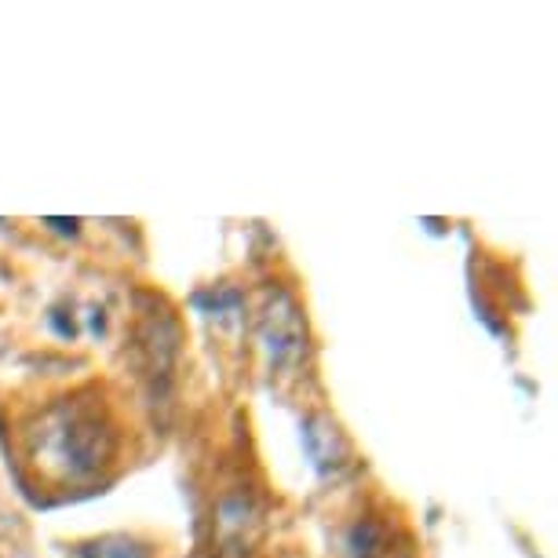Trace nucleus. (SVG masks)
I'll list each match as a JSON object with an SVG mask.
<instances>
[{
  "mask_svg": "<svg viewBox=\"0 0 558 558\" xmlns=\"http://www.w3.org/2000/svg\"><path fill=\"white\" fill-rule=\"evenodd\" d=\"M216 533L219 544H223L227 555H248L256 536L263 533V511L259 504L252 500V493L238 489L227 493L216 508Z\"/></svg>",
  "mask_w": 558,
  "mask_h": 558,
  "instance_id": "obj_3",
  "label": "nucleus"
},
{
  "mask_svg": "<svg viewBox=\"0 0 558 558\" xmlns=\"http://www.w3.org/2000/svg\"><path fill=\"white\" fill-rule=\"evenodd\" d=\"M29 468L56 486H88L118 460L121 430L99 387L56 398L23 430Z\"/></svg>",
  "mask_w": 558,
  "mask_h": 558,
  "instance_id": "obj_1",
  "label": "nucleus"
},
{
  "mask_svg": "<svg viewBox=\"0 0 558 558\" xmlns=\"http://www.w3.org/2000/svg\"><path fill=\"white\" fill-rule=\"evenodd\" d=\"M259 343L267 347L274 365L300 357L303 343H307V325H303V314L289 292L278 289L267 296V307L259 311Z\"/></svg>",
  "mask_w": 558,
  "mask_h": 558,
  "instance_id": "obj_2",
  "label": "nucleus"
},
{
  "mask_svg": "<svg viewBox=\"0 0 558 558\" xmlns=\"http://www.w3.org/2000/svg\"><path fill=\"white\" fill-rule=\"evenodd\" d=\"M81 558H154V551L140 541H132V536H99V541L84 544L81 547Z\"/></svg>",
  "mask_w": 558,
  "mask_h": 558,
  "instance_id": "obj_4",
  "label": "nucleus"
}]
</instances>
